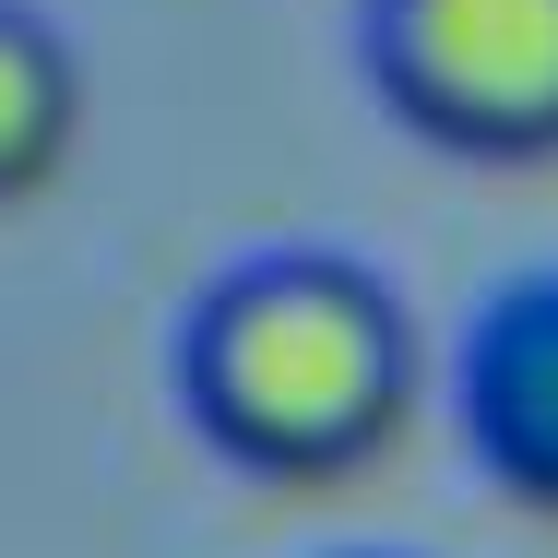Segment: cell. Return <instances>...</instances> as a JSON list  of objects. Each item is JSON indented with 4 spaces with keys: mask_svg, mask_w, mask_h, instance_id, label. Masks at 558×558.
<instances>
[{
    "mask_svg": "<svg viewBox=\"0 0 558 558\" xmlns=\"http://www.w3.org/2000/svg\"><path fill=\"white\" fill-rule=\"evenodd\" d=\"M463 440L511 499L558 511V274H523L475 310V333H463Z\"/></svg>",
    "mask_w": 558,
    "mask_h": 558,
    "instance_id": "obj_3",
    "label": "cell"
},
{
    "mask_svg": "<svg viewBox=\"0 0 558 558\" xmlns=\"http://www.w3.org/2000/svg\"><path fill=\"white\" fill-rule=\"evenodd\" d=\"M368 84L451 155H558V0H368Z\"/></svg>",
    "mask_w": 558,
    "mask_h": 558,
    "instance_id": "obj_2",
    "label": "cell"
},
{
    "mask_svg": "<svg viewBox=\"0 0 558 558\" xmlns=\"http://www.w3.org/2000/svg\"><path fill=\"white\" fill-rule=\"evenodd\" d=\"M84 131V60L36 0H0V203H24Z\"/></svg>",
    "mask_w": 558,
    "mask_h": 558,
    "instance_id": "obj_4",
    "label": "cell"
},
{
    "mask_svg": "<svg viewBox=\"0 0 558 558\" xmlns=\"http://www.w3.org/2000/svg\"><path fill=\"white\" fill-rule=\"evenodd\" d=\"M179 392L250 475H344L416 404V322L344 250H250L191 298Z\"/></svg>",
    "mask_w": 558,
    "mask_h": 558,
    "instance_id": "obj_1",
    "label": "cell"
}]
</instances>
